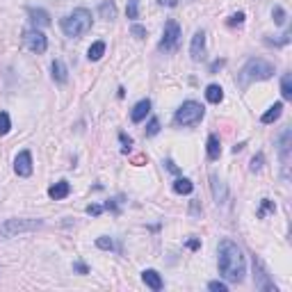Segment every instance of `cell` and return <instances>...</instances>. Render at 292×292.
Returning <instances> with one entry per match:
<instances>
[{"label": "cell", "mask_w": 292, "mask_h": 292, "mask_svg": "<svg viewBox=\"0 0 292 292\" xmlns=\"http://www.w3.org/2000/svg\"><path fill=\"white\" fill-rule=\"evenodd\" d=\"M217 265H219V274L231 283H242L246 274V263L242 249L235 244L233 240H222L217 249Z\"/></svg>", "instance_id": "obj_1"}, {"label": "cell", "mask_w": 292, "mask_h": 292, "mask_svg": "<svg viewBox=\"0 0 292 292\" xmlns=\"http://www.w3.org/2000/svg\"><path fill=\"white\" fill-rule=\"evenodd\" d=\"M62 32L66 36H82V34H87V32L91 30V12L89 9H85V7H80V9H73L71 14H66V16L62 18Z\"/></svg>", "instance_id": "obj_2"}, {"label": "cell", "mask_w": 292, "mask_h": 292, "mask_svg": "<svg viewBox=\"0 0 292 292\" xmlns=\"http://www.w3.org/2000/svg\"><path fill=\"white\" fill-rule=\"evenodd\" d=\"M274 76V64L267 62L263 57H251L249 62L244 64V68L240 71V85L246 87L251 82H258V80H269Z\"/></svg>", "instance_id": "obj_3"}, {"label": "cell", "mask_w": 292, "mask_h": 292, "mask_svg": "<svg viewBox=\"0 0 292 292\" xmlns=\"http://www.w3.org/2000/svg\"><path fill=\"white\" fill-rule=\"evenodd\" d=\"M41 226H44L41 219H25V217L5 219V222H0V240H12V237H18L23 233H34Z\"/></svg>", "instance_id": "obj_4"}, {"label": "cell", "mask_w": 292, "mask_h": 292, "mask_svg": "<svg viewBox=\"0 0 292 292\" xmlns=\"http://www.w3.org/2000/svg\"><path fill=\"white\" fill-rule=\"evenodd\" d=\"M203 114H205V110L201 103L185 100V103L176 110V114H173V123H176V126H196V123L203 119Z\"/></svg>", "instance_id": "obj_5"}, {"label": "cell", "mask_w": 292, "mask_h": 292, "mask_svg": "<svg viewBox=\"0 0 292 292\" xmlns=\"http://www.w3.org/2000/svg\"><path fill=\"white\" fill-rule=\"evenodd\" d=\"M180 25H178L173 18H169L167 23H164V32H162V39H160L158 48L164 50V53H169V50H173L178 46V41H180Z\"/></svg>", "instance_id": "obj_6"}, {"label": "cell", "mask_w": 292, "mask_h": 292, "mask_svg": "<svg viewBox=\"0 0 292 292\" xmlns=\"http://www.w3.org/2000/svg\"><path fill=\"white\" fill-rule=\"evenodd\" d=\"M253 283H256V290H263V292H276L278 287L272 283V278H269L267 269H265L263 260L258 258V256H253Z\"/></svg>", "instance_id": "obj_7"}, {"label": "cell", "mask_w": 292, "mask_h": 292, "mask_svg": "<svg viewBox=\"0 0 292 292\" xmlns=\"http://www.w3.org/2000/svg\"><path fill=\"white\" fill-rule=\"evenodd\" d=\"M23 44H25V48L30 50V53H36V55H44L46 48H48V39H46V34L41 30H25L23 32Z\"/></svg>", "instance_id": "obj_8"}, {"label": "cell", "mask_w": 292, "mask_h": 292, "mask_svg": "<svg viewBox=\"0 0 292 292\" xmlns=\"http://www.w3.org/2000/svg\"><path fill=\"white\" fill-rule=\"evenodd\" d=\"M290 146H292V130L285 128V130L281 132V137H278V155H281L285 176H287V162H290Z\"/></svg>", "instance_id": "obj_9"}, {"label": "cell", "mask_w": 292, "mask_h": 292, "mask_svg": "<svg viewBox=\"0 0 292 292\" xmlns=\"http://www.w3.org/2000/svg\"><path fill=\"white\" fill-rule=\"evenodd\" d=\"M210 190H212L214 203H217V205H224V203H226V199H228V187H226V182H224L222 178L217 176V173H212V176H210Z\"/></svg>", "instance_id": "obj_10"}, {"label": "cell", "mask_w": 292, "mask_h": 292, "mask_svg": "<svg viewBox=\"0 0 292 292\" xmlns=\"http://www.w3.org/2000/svg\"><path fill=\"white\" fill-rule=\"evenodd\" d=\"M14 171L23 178L32 176V153L30 151H21V153L16 155V160H14Z\"/></svg>", "instance_id": "obj_11"}, {"label": "cell", "mask_w": 292, "mask_h": 292, "mask_svg": "<svg viewBox=\"0 0 292 292\" xmlns=\"http://www.w3.org/2000/svg\"><path fill=\"white\" fill-rule=\"evenodd\" d=\"M203 50H205V32L203 30H196L194 36H192V44H190V55L194 62H199L203 57Z\"/></svg>", "instance_id": "obj_12"}, {"label": "cell", "mask_w": 292, "mask_h": 292, "mask_svg": "<svg viewBox=\"0 0 292 292\" xmlns=\"http://www.w3.org/2000/svg\"><path fill=\"white\" fill-rule=\"evenodd\" d=\"M27 16H30V21H32V25H34V27H48L50 25L48 12L41 9V7H30V9H27Z\"/></svg>", "instance_id": "obj_13"}, {"label": "cell", "mask_w": 292, "mask_h": 292, "mask_svg": "<svg viewBox=\"0 0 292 292\" xmlns=\"http://www.w3.org/2000/svg\"><path fill=\"white\" fill-rule=\"evenodd\" d=\"M141 281H144L153 292H160V290L164 287L162 276H160V274L155 272V269H144V272H141Z\"/></svg>", "instance_id": "obj_14"}, {"label": "cell", "mask_w": 292, "mask_h": 292, "mask_svg": "<svg viewBox=\"0 0 292 292\" xmlns=\"http://www.w3.org/2000/svg\"><path fill=\"white\" fill-rule=\"evenodd\" d=\"M50 71H53V80L59 82V85H64V82L68 80V68H66V64H64L62 59H53Z\"/></svg>", "instance_id": "obj_15"}, {"label": "cell", "mask_w": 292, "mask_h": 292, "mask_svg": "<svg viewBox=\"0 0 292 292\" xmlns=\"http://www.w3.org/2000/svg\"><path fill=\"white\" fill-rule=\"evenodd\" d=\"M68 194H71V185H68L66 180L55 182V185L48 190V196H50L53 201H62V199H66Z\"/></svg>", "instance_id": "obj_16"}, {"label": "cell", "mask_w": 292, "mask_h": 292, "mask_svg": "<svg viewBox=\"0 0 292 292\" xmlns=\"http://www.w3.org/2000/svg\"><path fill=\"white\" fill-rule=\"evenodd\" d=\"M151 112V100L149 98H141L139 103L135 105V107H132V112H130V119L135 123H139V121H144L146 119V114Z\"/></svg>", "instance_id": "obj_17"}, {"label": "cell", "mask_w": 292, "mask_h": 292, "mask_svg": "<svg viewBox=\"0 0 292 292\" xmlns=\"http://www.w3.org/2000/svg\"><path fill=\"white\" fill-rule=\"evenodd\" d=\"M205 100L212 105H219L224 100V89L219 85H208L205 87Z\"/></svg>", "instance_id": "obj_18"}, {"label": "cell", "mask_w": 292, "mask_h": 292, "mask_svg": "<svg viewBox=\"0 0 292 292\" xmlns=\"http://www.w3.org/2000/svg\"><path fill=\"white\" fill-rule=\"evenodd\" d=\"M98 14L105 21H114L117 18V5H114V0H103L98 7Z\"/></svg>", "instance_id": "obj_19"}, {"label": "cell", "mask_w": 292, "mask_h": 292, "mask_svg": "<svg viewBox=\"0 0 292 292\" xmlns=\"http://www.w3.org/2000/svg\"><path fill=\"white\" fill-rule=\"evenodd\" d=\"M219 155H222V141H219L217 135H210L208 137V158L219 160Z\"/></svg>", "instance_id": "obj_20"}, {"label": "cell", "mask_w": 292, "mask_h": 292, "mask_svg": "<svg viewBox=\"0 0 292 292\" xmlns=\"http://www.w3.org/2000/svg\"><path fill=\"white\" fill-rule=\"evenodd\" d=\"M281 114H283V103H274L272 107H269L267 112L260 117V121H263V123H274L278 117H281Z\"/></svg>", "instance_id": "obj_21"}, {"label": "cell", "mask_w": 292, "mask_h": 292, "mask_svg": "<svg viewBox=\"0 0 292 292\" xmlns=\"http://www.w3.org/2000/svg\"><path fill=\"white\" fill-rule=\"evenodd\" d=\"M103 55H105V41H94V44L89 46V53H87V57H89L91 62H98Z\"/></svg>", "instance_id": "obj_22"}, {"label": "cell", "mask_w": 292, "mask_h": 292, "mask_svg": "<svg viewBox=\"0 0 292 292\" xmlns=\"http://www.w3.org/2000/svg\"><path fill=\"white\" fill-rule=\"evenodd\" d=\"M192 190H194V185H192L190 178H178V180L173 182V192H176V194H190Z\"/></svg>", "instance_id": "obj_23"}, {"label": "cell", "mask_w": 292, "mask_h": 292, "mask_svg": "<svg viewBox=\"0 0 292 292\" xmlns=\"http://www.w3.org/2000/svg\"><path fill=\"white\" fill-rule=\"evenodd\" d=\"M281 94L285 100H292V76L290 73H283V78H281Z\"/></svg>", "instance_id": "obj_24"}, {"label": "cell", "mask_w": 292, "mask_h": 292, "mask_svg": "<svg viewBox=\"0 0 292 292\" xmlns=\"http://www.w3.org/2000/svg\"><path fill=\"white\" fill-rule=\"evenodd\" d=\"M274 210H276V205H274V201L263 199V203H260V208H258V219H265L269 212H274Z\"/></svg>", "instance_id": "obj_25"}, {"label": "cell", "mask_w": 292, "mask_h": 292, "mask_svg": "<svg viewBox=\"0 0 292 292\" xmlns=\"http://www.w3.org/2000/svg\"><path fill=\"white\" fill-rule=\"evenodd\" d=\"M272 16H274V23H276V25H285L287 14H285V9H283L281 5H276V7L272 9Z\"/></svg>", "instance_id": "obj_26"}, {"label": "cell", "mask_w": 292, "mask_h": 292, "mask_svg": "<svg viewBox=\"0 0 292 292\" xmlns=\"http://www.w3.org/2000/svg\"><path fill=\"white\" fill-rule=\"evenodd\" d=\"M96 246L103 249V251H112L114 249V240H112V237H107V235H100V237H96Z\"/></svg>", "instance_id": "obj_27"}, {"label": "cell", "mask_w": 292, "mask_h": 292, "mask_svg": "<svg viewBox=\"0 0 292 292\" xmlns=\"http://www.w3.org/2000/svg\"><path fill=\"white\" fill-rule=\"evenodd\" d=\"M12 130V121H9L7 112H0V135H7Z\"/></svg>", "instance_id": "obj_28"}, {"label": "cell", "mask_w": 292, "mask_h": 292, "mask_svg": "<svg viewBox=\"0 0 292 292\" xmlns=\"http://www.w3.org/2000/svg\"><path fill=\"white\" fill-rule=\"evenodd\" d=\"M126 14H128V18H137V16H139V0H128Z\"/></svg>", "instance_id": "obj_29"}, {"label": "cell", "mask_w": 292, "mask_h": 292, "mask_svg": "<svg viewBox=\"0 0 292 292\" xmlns=\"http://www.w3.org/2000/svg\"><path fill=\"white\" fill-rule=\"evenodd\" d=\"M158 132H160V121L153 117L149 121V126H146V137H153V135H158Z\"/></svg>", "instance_id": "obj_30"}, {"label": "cell", "mask_w": 292, "mask_h": 292, "mask_svg": "<svg viewBox=\"0 0 292 292\" xmlns=\"http://www.w3.org/2000/svg\"><path fill=\"white\" fill-rule=\"evenodd\" d=\"M130 34L135 36V39H146V27L144 25H130Z\"/></svg>", "instance_id": "obj_31"}, {"label": "cell", "mask_w": 292, "mask_h": 292, "mask_svg": "<svg viewBox=\"0 0 292 292\" xmlns=\"http://www.w3.org/2000/svg\"><path fill=\"white\" fill-rule=\"evenodd\" d=\"M263 162H265V155L263 153L253 155V158H251V171H260V169H263Z\"/></svg>", "instance_id": "obj_32"}, {"label": "cell", "mask_w": 292, "mask_h": 292, "mask_svg": "<svg viewBox=\"0 0 292 292\" xmlns=\"http://www.w3.org/2000/svg\"><path fill=\"white\" fill-rule=\"evenodd\" d=\"M208 290H212V292H228V285L224 281H210L208 283Z\"/></svg>", "instance_id": "obj_33"}, {"label": "cell", "mask_w": 292, "mask_h": 292, "mask_svg": "<svg viewBox=\"0 0 292 292\" xmlns=\"http://www.w3.org/2000/svg\"><path fill=\"white\" fill-rule=\"evenodd\" d=\"M228 25H231V27H235V25H242V23H244V12H235V14H233V16L231 18H228Z\"/></svg>", "instance_id": "obj_34"}, {"label": "cell", "mask_w": 292, "mask_h": 292, "mask_svg": "<svg viewBox=\"0 0 292 292\" xmlns=\"http://www.w3.org/2000/svg\"><path fill=\"white\" fill-rule=\"evenodd\" d=\"M119 139H121V144H123V153H128L130 146H132V139L126 135V132H119Z\"/></svg>", "instance_id": "obj_35"}, {"label": "cell", "mask_w": 292, "mask_h": 292, "mask_svg": "<svg viewBox=\"0 0 292 292\" xmlns=\"http://www.w3.org/2000/svg\"><path fill=\"white\" fill-rule=\"evenodd\" d=\"M100 212H103V205H98V203H89V205H87V214H91V217H98Z\"/></svg>", "instance_id": "obj_36"}, {"label": "cell", "mask_w": 292, "mask_h": 292, "mask_svg": "<svg viewBox=\"0 0 292 292\" xmlns=\"http://www.w3.org/2000/svg\"><path fill=\"white\" fill-rule=\"evenodd\" d=\"M103 210H112V212H119V199H110V201H105Z\"/></svg>", "instance_id": "obj_37"}, {"label": "cell", "mask_w": 292, "mask_h": 292, "mask_svg": "<svg viewBox=\"0 0 292 292\" xmlns=\"http://www.w3.org/2000/svg\"><path fill=\"white\" fill-rule=\"evenodd\" d=\"M224 64H226V59H214V62L210 64V68H208V71H210V73H217L219 68L224 66Z\"/></svg>", "instance_id": "obj_38"}, {"label": "cell", "mask_w": 292, "mask_h": 292, "mask_svg": "<svg viewBox=\"0 0 292 292\" xmlns=\"http://www.w3.org/2000/svg\"><path fill=\"white\" fill-rule=\"evenodd\" d=\"M164 164H167V169H169L171 173H180V169L176 167V162H173V160H164Z\"/></svg>", "instance_id": "obj_39"}, {"label": "cell", "mask_w": 292, "mask_h": 292, "mask_svg": "<svg viewBox=\"0 0 292 292\" xmlns=\"http://www.w3.org/2000/svg\"><path fill=\"white\" fill-rule=\"evenodd\" d=\"M201 246V242L199 240H187V249H192V251H196Z\"/></svg>", "instance_id": "obj_40"}, {"label": "cell", "mask_w": 292, "mask_h": 292, "mask_svg": "<svg viewBox=\"0 0 292 292\" xmlns=\"http://www.w3.org/2000/svg\"><path fill=\"white\" fill-rule=\"evenodd\" d=\"M73 267H76V272H80V274H87V272H89V269H87V265H82V263H76Z\"/></svg>", "instance_id": "obj_41"}, {"label": "cell", "mask_w": 292, "mask_h": 292, "mask_svg": "<svg viewBox=\"0 0 292 292\" xmlns=\"http://www.w3.org/2000/svg\"><path fill=\"white\" fill-rule=\"evenodd\" d=\"M242 149H244V141H240V144H235V146H233V153H240Z\"/></svg>", "instance_id": "obj_42"}]
</instances>
